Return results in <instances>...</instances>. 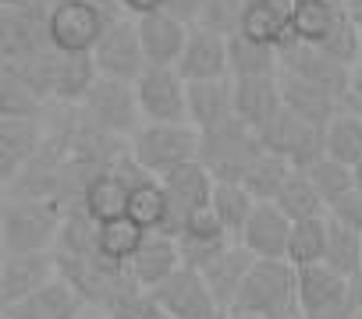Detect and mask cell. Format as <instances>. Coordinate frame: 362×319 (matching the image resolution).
I'll use <instances>...</instances> for the list:
<instances>
[{
    "mask_svg": "<svg viewBox=\"0 0 362 319\" xmlns=\"http://www.w3.org/2000/svg\"><path fill=\"white\" fill-rule=\"evenodd\" d=\"M64 206L57 199H25L8 195L0 231H4V252H54L64 227Z\"/></svg>",
    "mask_w": 362,
    "mask_h": 319,
    "instance_id": "6da1fadb",
    "label": "cell"
},
{
    "mask_svg": "<svg viewBox=\"0 0 362 319\" xmlns=\"http://www.w3.org/2000/svg\"><path fill=\"white\" fill-rule=\"evenodd\" d=\"M199 164L214 174V181H245L256 160L267 152L256 128L231 117L210 131H199Z\"/></svg>",
    "mask_w": 362,
    "mask_h": 319,
    "instance_id": "7a4b0ae2",
    "label": "cell"
},
{
    "mask_svg": "<svg viewBox=\"0 0 362 319\" xmlns=\"http://www.w3.org/2000/svg\"><path fill=\"white\" fill-rule=\"evenodd\" d=\"M199 131L185 121V124H156V121H146L132 138V156H135V164L153 174V178H163L177 167H185V164H196L199 160Z\"/></svg>",
    "mask_w": 362,
    "mask_h": 319,
    "instance_id": "3957f363",
    "label": "cell"
},
{
    "mask_svg": "<svg viewBox=\"0 0 362 319\" xmlns=\"http://www.w3.org/2000/svg\"><path fill=\"white\" fill-rule=\"evenodd\" d=\"M121 18L117 8L96 4V0H54L50 8V43L61 54H93L103 32Z\"/></svg>",
    "mask_w": 362,
    "mask_h": 319,
    "instance_id": "277c9868",
    "label": "cell"
},
{
    "mask_svg": "<svg viewBox=\"0 0 362 319\" xmlns=\"http://www.w3.org/2000/svg\"><path fill=\"white\" fill-rule=\"evenodd\" d=\"M78 110V121L103 131V135H114V138H132L142 124V110H139V100H135V85L132 82H117V78H96V85L89 89V96L75 107Z\"/></svg>",
    "mask_w": 362,
    "mask_h": 319,
    "instance_id": "5b68a950",
    "label": "cell"
},
{
    "mask_svg": "<svg viewBox=\"0 0 362 319\" xmlns=\"http://www.w3.org/2000/svg\"><path fill=\"white\" fill-rule=\"evenodd\" d=\"M259 138H263L267 152L288 160L295 171H309L313 164H320V160L327 156V128L298 117L288 107L259 131Z\"/></svg>",
    "mask_w": 362,
    "mask_h": 319,
    "instance_id": "8992f818",
    "label": "cell"
},
{
    "mask_svg": "<svg viewBox=\"0 0 362 319\" xmlns=\"http://www.w3.org/2000/svg\"><path fill=\"white\" fill-rule=\"evenodd\" d=\"M291 305H298V270L288 259H256L235 308L270 319Z\"/></svg>",
    "mask_w": 362,
    "mask_h": 319,
    "instance_id": "52a82bcc",
    "label": "cell"
},
{
    "mask_svg": "<svg viewBox=\"0 0 362 319\" xmlns=\"http://www.w3.org/2000/svg\"><path fill=\"white\" fill-rule=\"evenodd\" d=\"M135 100L146 121L185 124L189 121V82L174 64H146L135 78Z\"/></svg>",
    "mask_w": 362,
    "mask_h": 319,
    "instance_id": "ba28073f",
    "label": "cell"
},
{
    "mask_svg": "<svg viewBox=\"0 0 362 319\" xmlns=\"http://www.w3.org/2000/svg\"><path fill=\"white\" fill-rule=\"evenodd\" d=\"M281 71L284 75H295L323 92H330L334 100L344 103L348 110V89H351V68H344L341 61H334L330 54H323L320 47H309V43H298L291 40L284 50H281Z\"/></svg>",
    "mask_w": 362,
    "mask_h": 319,
    "instance_id": "9c48e42d",
    "label": "cell"
},
{
    "mask_svg": "<svg viewBox=\"0 0 362 319\" xmlns=\"http://www.w3.org/2000/svg\"><path fill=\"white\" fill-rule=\"evenodd\" d=\"M93 61H96L100 78H117V82H132L135 85V78L146 71V54H142V40H139L135 18L121 15L103 32V40L96 43Z\"/></svg>",
    "mask_w": 362,
    "mask_h": 319,
    "instance_id": "30bf717a",
    "label": "cell"
},
{
    "mask_svg": "<svg viewBox=\"0 0 362 319\" xmlns=\"http://www.w3.org/2000/svg\"><path fill=\"white\" fill-rule=\"evenodd\" d=\"M167 319H221V308L210 294V284L199 270L181 266L160 287L149 291Z\"/></svg>",
    "mask_w": 362,
    "mask_h": 319,
    "instance_id": "8fae6325",
    "label": "cell"
},
{
    "mask_svg": "<svg viewBox=\"0 0 362 319\" xmlns=\"http://www.w3.org/2000/svg\"><path fill=\"white\" fill-rule=\"evenodd\" d=\"M61 277L54 252H4L0 266V305H15Z\"/></svg>",
    "mask_w": 362,
    "mask_h": 319,
    "instance_id": "7c38bea8",
    "label": "cell"
},
{
    "mask_svg": "<svg viewBox=\"0 0 362 319\" xmlns=\"http://www.w3.org/2000/svg\"><path fill=\"white\" fill-rule=\"evenodd\" d=\"M163 181V192H167V203H170V213H174V224H170V238H177L181 224H185L196 210H206L210 199H214V174L199 164H185L170 174L160 178Z\"/></svg>",
    "mask_w": 362,
    "mask_h": 319,
    "instance_id": "4fadbf2b",
    "label": "cell"
},
{
    "mask_svg": "<svg viewBox=\"0 0 362 319\" xmlns=\"http://www.w3.org/2000/svg\"><path fill=\"white\" fill-rule=\"evenodd\" d=\"M288 238L291 220L277 210V203H256L245 231L238 234V245L249 248L256 259H288Z\"/></svg>",
    "mask_w": 362,
    "mask_h": 319,
    "instance_id": "5bb4252c",
    "label": "cell"
},
{
    "mask_svg": "<svg viewBox=\"0 0 362 319\" xmlns=\"http://www.w3.org/2000/svg\"><path fill=\"white\" fill-rule=\"evenodd\" d=\"M139 25V40H142V54H146V64H174L185 54V43H189V32L192 25L177 22L174 15L167 11H153V15H142L135 18Z\"/></svg>",
    "mask_w": 362,
    "mask_h": 319,
    "instance_id": "9a60e30c",
    "label": "cell"
},
{
    "mask_svg": "<svg viewBox=\"0 0 362 319\" xmlns=\"http://www.w3.org/2000/svg\"><path fill=\"white\" fill-rule=\"evenodd\" d=\"M43 142L47 131L40 121H15V117L0 121V174H4V185H11L40 156Z\"/></svg>",
    "mask_w": 362,
    "mask_h": 319,
    "instance_id": "2e32d148",
    "label": "cell"
},
{
    "mask_svg": "<svg viewBox=\"0 0 362 319\" xmlns=\"http://www.w3.org/2000/svg\"><path fill=\"white\" fill-rule=\"evenodd\" d=\"M177 71L185 82H210V78H231L228 71V36H217L210 29L192 25L185 54L177 61Z\"/></svg>",
    "mask_w": 362,
    "mask_h": 319,
    "instance_id": "e0dca14e",
    "label": "cell"
},
{
    "mask_svg": "<svg viewBox=\"0 0 362 319\" xmlns=\"http://www.w3.org/2000/svg\"><path fill=\"white\" fill-rule=\"evenodd\" d=\"M231 82H235V117L245 121L249 128L263 131V128L284 110L281 75H267V78H231Z\"/></svg>",
    "mask_w": 362,
    "mask_h": 319,
    "instance_id": "ac0fdd59",
    "label": "cell"
},
{
    "mask_svg": "<svg viewBox=\"0 0 362 319\" xmlns=\"http://www.w3.org/2000/svg\"><path fill=\"white\" fill-rule=\"evenodd\" d=\"M181 270V252H177V241L170 234H146L139 252L128 259V273L132 280L142 287V291H153L160 287L167 277H174Z\"/></svg>",
    "mask_w": 362,
    "mask_h": 319,
    "instance_id": "d6986e66",
    "label": "cell"
},
{
    "mask_svg": "<svg viewBox=\"0 0 362 319\" xmlns=\"http://www.w3.org/2000/svg\"><path fill=\"white\" fill-rule=\"evenodd\" d=\"M86 308V298L68 284V280H54L43 291L4 305V319H78V312Z\"/></svg>",
    "mask_w": 362,
    "mask_h": 319,
    "instance_id": "ffe728a7",
    "label": "cell"
},
{
    "mask_svg": "<svg viewBox=\"0 0 362 319\" xmlns=\"http://www.w3.org/2000/svg\"><path fill=\"white\" fill-rule=\"evenodd\" d=\"M231 117H235V82L231 78L189 82V124L196 131H210Z\"/></svg>",
    "mask_w": 362,
    "mask_h": 319,
    "instance_id": "44dd1931",
    "label": "cell"
},
{
    "mask_svg": "<svg viewBox=\"0 0 362 319\" xmlns=\"http://www.w3.org/2000/svg\"><path fill=\"white\" fill-rule=\"evenodd\" d=\"M252 266H256V255L235 241V245H231V248H228V252H224V255L203 273L206 284H210V294H214V301H217L221 312H228V308L238 305V294H242L245 277L252 273Z\"/></svg>",
    "mask_w": 362,
    "mask_h": 319,
    "instance_id": "7402d4cb",
    "label": "cell"
},
{
    "mask_svg": "<svg viewBox=\"0 0 362 319\" xmlns=\"http://www.w3.org/2000/svg\"><path fill=\"white\" fill-rule=\"evenodd\" d=\"M96 78L100 71H96L93 54H57V64L50 75V100L64 107H78L96 85Z\"/></svg>",
    "mask_w": 362,
    "mask_h": 319,
    "instance_id": "603a6c76",
    "label": "cell"
},
{
    "mask_svg": "<svg viewBox=\"0 0 362 319\" xmlns=\"http://www.w3.org/2000/svg\"><path fill=\"white\" fill-rule=\"evenodd\" d=\"M344 22H351L344 0H298L295 40L309 43V47H323Z\"/></svg>",
    "mask_w": 362,
    "mask_h": 319,
    "instance_id": "cb8c5ba5",
    "label": "cell"
},
{
    "mask_svg": "<svg viewBox=\"0 0 362 319\" xmlns=\"http://www.w3.org/2000/svg\"><path fill=\"white\" fill-rule=\"evenodd\" d=\"M128 220H135L142 231H156V234H170V224H174V213H170V203H167V192H163V181L160 178H142L132 195H128Z\"/></svg>",
    "mask_w": 362,
    "mask_h": 319,
    "instance_id": "d4e9b609",
    "label": "cell"
},
{
    "mask_svg": "<svg viewBox=\"0 0 362 319\" xmlns=\"http://www.w3.org/2000/svg\"><path fill=\"white\" fill-rule=\"evenodd\" d=\"M281 92H284V107L288 110H295L298 117H305V121H313L320 128H327L334 121V114L344 110V103L334 100L330 92H323V89H316V85H309V82H302L295 75H284V71H281Z\"/></svg>",
    "mask_w": 362,
    "mask_h": 319,
    "instance_id": "484cf974",
    "label": "cell"
},
{
    "mask_svg": "<svg viewBox=\"0 0 362 319\" xmlns=\"http://www.w3.org/2000/svg\"><path fill=\"white\" fill-rule=\"evenodd\" d=\"M228 71L231 78H267L281 75V50L263 47L249 36H231L228 40Z\"/></svg>",
    "mask_w": 362,
    "mask_h": 319,
    "instance_id": "4316f807",
    "label": "cell"
},
{
    "mask_svg": "<svg viewBox=\"0 0 362 319\" xmlns=\"http://www.w3.org/2000/svg\"><path fill=\"white\" fill-rule=\"evenodd\" d=\"M327 241H330V220H327V217H313V220L291 224L288 263H291L295 270L323 263V259H327Z\"/></svg>",
    "mask_w": 362,
    "mask_h": 319,
    "instance_id": "83f0119b",
    "label": "cell"
},
{
    "mask_svg": "<svg viewBox=\"0 0 362 319\" xmlns=\"http://www.w3.org/2000/svg\"><path fill=\"white\" fill-rule=\"evenodd\" d=\"M214 213L221 217V224L228 227V234L238 241V234L245 231L252 210H256V199L252 192L242 185V181H217L214 185V199H210Z\"/></svg>",
    "mask_w": 362,
    "mask_h": 319,
    "instance_id": "f1b7e54d",
    "label": "cell"
},
{
    "mask_svg": "<svg viewBox=\"0 0 362 319\" xmlns=\"http://www.w3.org/2000/svg\"><path fill=\"white\" fill-rule=\"evenodd\" d=\"M274 203H277V210H281L291 224L313 220V217H327V206H323V199H320V192L313 188V181H309L305 171H291V178L284 181V188L277 192Z\"/></svg>",
    "mask_w": 362,
    "mask_h": 319,
    "instance_id": "f546056e",
    "label": "cell"
},
{
    "mask_svg": "<svg viewBox=\"0 0 362 319\" xmlns=\"http://www.w3.org/2000/svg\"><path fill=\"white\" fill-rule=\"evenodd\" d=\"M327 156L344 167H355L362 160V114L341 110L327 124Z\"/></svg>",
    "mask_w": 362,
    "mask_h": 319,
    "instance_id": "4dcf8cb0",
    "label": "cell"
},
{
    "mask_svg": "<svg viewBox=\"0 0 362 319\" xmlns=\"http://www.w3.org/2000/svg\"><path fill=\"white\" fill-rule=\"evenodd\" d=\"M146 234H149V231H142V227H139L135 220H128V217L107 220V224H100V231H96L100 255H103L107 263H114V266H128V259L139 252V245H142Z\"/></svg>",
    "mask_w": 362,
    "mask_h": 319,
    "instance_id": "1f68e13d",
    "label": "cell"
},
{
    "mask_svg": "<svg viewBox=\"0 0 362 319\" xmlns=\"http://www.w3.org/2000/svg\"><path fill=\"white\" fill-rule=\"evenodd\" d=\"M47 110V100L18 75L4 71L0 75V117H15V121H40Z\"/></svg>",
    "mask_w": 362,
    "mask_h": 319,
    "instance_id": "d6a6232c",
    "label": "cell"
},
{
    "mask_svg": "<svg viewBox=\"0 0 362 319\" xmlns=\"http://www.w3.org/2000/svg\"><path fill=\"white\" fill-rule=\"evenodd\" d=\"M327 220H330V241H327V259L323 263L330 270H337L341 277H348V280L362 277V234L337 224L334 217H327Z\"/></svg>",
    "mask_w": 362,
    "mask_h": 319,
    "instance_id": "836d02e7",
    "label": "cell"
},
{
    "mask_svg": "<svg viewBox=\"0 0 362 319\" xmlns=\"http://www.w3.org/2000/svg\"><path fill=\"white\" fill-rule=\"evenodd\" d=\"M309 181H313V188L320 192V199H323V206H327V213L348 195V192H355V178H351V167H344V164H337V160H330V156H323L320 164H313L309 171Z\"/></svg>",
    "mask_w": 362,
    "mask_h": 319,
    "instance_id": "e575fe53",
    "label": "cell"
},
{
    "mask_svg": "<svg viewBox=\"0 0 362 319\" xmlns=\"http://www.w3.org/2000/svg\"><path fill=\"white\" fill-rule=\"evenodd\" d=\"M291 171H295V167L288 164V160H281V156H274V152H263L242 185L252 192L256 203H274L277 192L284 188V181L291 178Z\"/></svg>",
    "mask_w": 362,
    "mask_h": 319,
    "instance_id": "d590c367",
    "label": "cell"
},
{
    "mask_svg": "<svg viewBox=\"0 0 362 319\" xmlns=\"http://www.w3.org/2000/svg\"><path fill=\"white\" fill-rule=\"evenodd\" d=\"M174 241L181 252V266L199 270V273H206L235 245V238H228V234H177Z\"/></svg>",
    "mask_w": 362,
    "mask_h": 319,
    "instance_id": "8d00e7d4",
    "label": "cell"
},
{
    "mask_svg": "<svg viewBox=\"0 0 362 319\" xmlns=\"http://www.w3.org/2000/svg\"><path fill=\"white\" fill-rule=\"evenodd\" d=\"M249 0H206V8L199 15V29H210L217 36H238L242 32V18H245Z\"/></svg>",
    "mask_w": 362,
    "mask_h": 319,
    "instance_id": "74e56055",
    "label": "cell"
},
{
    "mask_svg": "<svg viewBox=\"0 0 362 319\" xmlns=\"http://www.w3.org/2000/svg\"><path fill=\"white\" fill-rule=\"evenodd\" d=\"M103 312H107L103 319H163L156 298H153L149 291H142V287H128V291H121L114 301L103 305Z\"/></svg>",
    "mask_w": 362,
    "mask_h": 319,
    "instance_id": "f35d334b",
    "label": "cell"
},
{
    "mask_svg": "<svg viewBox=\"0 0 362 319\" xmlns=\"http://www.w3.org/2000/svg\"><path fill=\"white\" fill-rule=\"evenodd\" d=\"M327 217H334L337 224H344V227H351V231H358L362 234V188H355V192H348Z\"/></svg>",
    "mask_w": 362,
    "mask_h": 319,
    "instance_id": "ab89813d",
    "label": "cell"
},
{
    "mask_svg": "<svg viewBox=\"0 0 362 319\" xmlns=\"http://www.w3.org/2000/svg\"><path fill=\"white\" fill-rule=\"evenodd\" d=\"M203 8H206V0H163V11L174 15L177 22H185V25H196Z\"/></svg>",
    "mask_w": 362,
    "mask_h": 319,
    "instance_id": "60d3db41",
    "label": "cell"
},
{
    "mask_svg": "<svg viewBox=\"0 0 362 319\" xmlns=\"http://www.w3.org/2000/svg\"><path fill=\"white\" fill-rule=\"evenodd\" d=\"M121 15L128 18H142V15H153V11H163V0H117Z\"/></svg>",
    "mask_w": 362,
    "mask_h": 319,
    "instance_id": "b9f144b4",
    "label": "cell"
},
{
    "mask_svg": "<svg viewBox=\"0 0 362 319\" xmlns=\"http://www.w3.org/2000/svg\"><path fill=\"white\" fill-rule=\"evenodd\" d=\"M348 110L362 114V64L351 68V89H348Z\"/></svg>",
    "mask_w": 362,
    "mask_h": 319,
    "instance_id": "7bdbcfd3",
    "label": "cell"
},
{
    "mask_svg": "<svg viewBox=\"0 0 362 319\" xmlns=\"http://www.w3.org/2000/svg\"><path fill=\"white\" fill-rule=\"evenodd\" d=\"M221 319H263V315L245 312V308H228V312H221Z\"/></svg>",
    "mask_w": 362,
    "mask_h": 319,
    "instance_id": "ee69618b",
    "label": "cell"
},
{
    "mask_svg": "<svg viewBox=\"0 0 362 319\" xmlns=\"http://www.w3.org/2000/svg\"><path fill=\"white\" fill-rule=\"evenodd\" d=\"M270 319H305V312H302V305H291V308H284V312H277Z\"/></svg>",
    "mask_w": 362,
    "mask_h": 319,
    "instance_id": "f6af8a7d",
    "label": "cell"
},
{
    "mask_svg": "<svg viewBox=\"0 0 362 319\" xmlns=\"http://www.w3.org/2000/svg\"><path fill=\"white\" fill-rule=\"evenodd\" d=\"M344 4H348V15L362 25V0H344Z\"/></svg>",
    "mask_w": 362,
    "mask_h": 319,
    "instance_id": "bcb514c9",
    "label": "cell"
},
{
    "mask_svg": "<svg viewBox=\"0 0 362 319\" xmlns=\"http://www.w3.org/2000/svg\"><path fill=\"white\" fill-rule=\"evenodd\" d=\"M351 178H355V188H362V160L351 167Z\"/></svg>",
    "mask_w": 362,
    "mask_h": 319,
    "instance_id": "7dc6e473",
    "label": "cell"
},
{
    "mask_svg": "<svg viewBox=\"0 0 362 319\" xmlns=\"http://www.w3.org/2000/svg\"><path fill=\"white\" fill-rule=\"evenodd\" d=\"M96 4H107V8H117V0H96ZM121 11V8H117Z\"/></svg>",
    "mask_w": 362,
    "mask_h": 319,
    "instance_id": "c3c4849f",
    "label": "cell"
},
{
    "mask_svg": "<svg viewBox=\"0 0 362 319\" xmlns=\"http://www.w3.org/2000/svg\"><path fill=\"white\" fill-rule=\"evenodd\" d=\"M0 4H4V8H11V4H22V0H0Z\"/></svg>",
    "mask_w": 362,
    "mask_h": 319,
    "instance_id": "681fc988",
    "label": "cell"
},
{
    "mask_svg": "<svg viewBox=\"0 0 362 319\" xmlns=\"http://www.w3.org/2000/svg\"><path fill=\"white\" fill-rule=\"evenodd\" d=\"M351 319H362V305H358V312H355V315H351Z\"/></svg>",
    "mask_w": 362,
    "mask_h": 319,
    "instance_id": "f907efd6",
    "label": "cell"
},
{
    "mask_svg": "<svg viewBox=\"0 0 362 319\" xmlns=\"http://www.w3.org/2000/svg\"><path fill=\"white\" fill-rule=\"evenodd\" d=\"M358 64H362V61H358Z\"/></svg>",
    "mask_w": 362,
    "mask_h": 319,
    "instance_id": "816d5d0a",
    "label": "cell"
},
{
    "mask_svg": "<svg viewBox=\"0 0 362 319\" xmlns=\"http://www.w3.org/2000/svg\"><path fill=\"white\" fill-rule=\"evenodd\" d=\"M163 319H167V315H163Z\"/></svg>",
    "mask_w": 362,
    "mask_h": 319,
    "instance_id": "f5cc1de1",
    "label": "cell"
}]
</instances>
